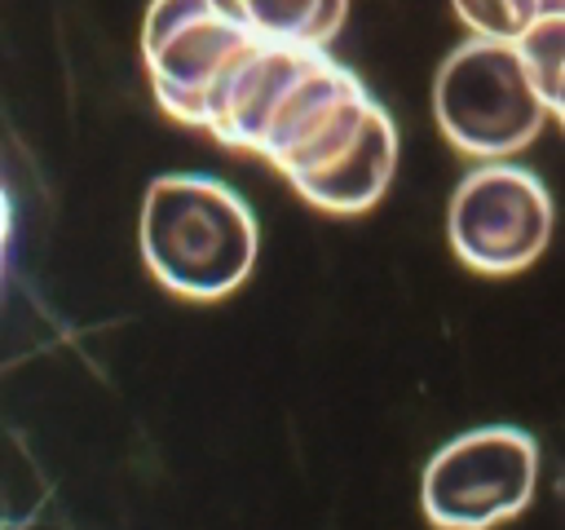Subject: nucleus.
<instances>
[{
    "label": "nucleus",
    "mask_w": 565,
    "mask_h": 530,
    "mask_svg": "<svg viewBox=\"0 0 565 530\" xmlns=\"http://www.w3.org/2000/svg\"><path fill=\"white\" fill-rule=\"evenodd\" d=\"M539 481V442L516 424H481L433 451L419 508L437 530H494L521 517Z\"/></svg>",
    "instance_id": "obj_3"
},
{
    "label": "nucleus",
    "mask_w": 565,
    "mask_h": 530,
    "mask_svg": "<svg viewBox=\"0 0 565 530\" xmlns=\"http://www.w3.org/2000/svg\"><path fill=\"white\" fill-rule=\"evenodd\" d=\"M141 261L181 300H225L256 265L260 230L247 199L207 172H163L150 181L137 221Z\"/></svg>",
    "instance_id": "obj_1"
},
{
    "label": "nucleus",
    "mask_w": 565,
    "mask_h": 530,
    "mask_svg": "<svg viewBox=\"0 0 565 530\" xmlns=\"http://www.w3.org/2000/svg\"><path fill=\"white\" fill-rule=\"evenodd\" d=\"M459 22L481 40H521V31L547 9V0H450Z\"/></svg>",
    "instance_id": "obj_8"
},
{
    "label": "nucleus",
    "mask_w": 565,
    "mask_h": 530,
    "mask_svg": "<svg viewBox=\"0 0 565 530\" xmlns=\"http://www.w3.org/2000/svg\"><path fill=\"white\" fill-rule=\"evenodd\" d=\"M256 35L221 0H150L141 18V62L159 110L185 128L203 115Z\"/></svg>",
    "instance_id": "obj_4"
},
{
    "label": "nucleus",
    "mask_w": 565,
    "mask_h": 530,
    "mask_svg": "<svg viewBox=\"0 0 565 530\" xmlns=\"http://www.w3.org/2000/svg\"><path fill=\"white\" fill-rule=\"evenodd\" d=\"M433 119L459 155L490 163L521 155L539 137L547 106L512 40L468 35L433 75Z\"/></svg>",
    "instance_id": "obj_2"
},
{
    "label": "nucleus",
    "mask_w": 565,
    "mask_h": 530,
    "mask_svg": "<svg viewBox=\"0 0 565 530\" xmlns=\"http://www.w3.org/2000/svg\"><path fill=\"white\" fill-rule=\"evenodd\" d=\"M397 168V124L388 110L358 84L353 97H344L322 128H313L291 159L278 168L291 190L331 212V216H358L375 208L393 181Z\"/></svg>",
    "instance_id": "obj_6"
},
{
    "label": "nucleus",
    "mask_w": 565,
    "mask_h": 530,
    "mask_svg": "<svg viewBox=\"0 0 565 530\" xmlns=\"http://www.w3.org/2000/svg\"><path fill=\"white\" fill-rule=\"evenodd\" d=\"M256 40L327 49L349 13V0H221Z\"/></svg>",
    "instance_id": "obj_7"
},
{
    "label": "nucleus",
    "mask_w": 565,
    "mask_h": 530,
    "mask_svg": "<svg viewBox=\"0 0 565 530\" xmlns=\"http://www.w3.org/2000/svg\"><path fill=\"white\" fill-rule=\"evenodd\" d=\"M9 230H13V203L0 186V261H4V247H9Z\"/></svg>",
    "instance_id": "obj_9"
},
{
    "label": "nucleus",
    "mask_w": 565,
    "mask_h": 530,
    "mask_svg": "<svg viewBox=\"0 0 565 530\" xmlns=\"http://www.w3.org/2000/svg\"><path fill=\"white\" fill-rule=\"evenodd\" d=\"M561 128H565V124H561Z\"/></svg>",
    "instance_id": "obj_10"
},
{
    "label": "nucleus",
    "mask_w": 565,
    "mask_h": 530,
    "mask_svg": "<svg viewBox=\"0 0 565 530\" xmlns=\"http://www.w3.org/2000/svg\"><path fill=\"white\" fill-rule=\"evenodd\" d=\"M552 221L556 208L543 177L512 159L463 172L446 208L450 252L477 274H521L534 265L552 239Z\"/></svg>",
    "instance_id": "obj_5"
}]
</instances>
